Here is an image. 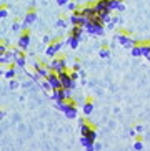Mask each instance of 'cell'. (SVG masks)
I'll use <instances>...</instances> for the list:
<instances>
[{
    "label": "cell",
    "mask_w": 150,
    "mask_h": 151,
    "mask_svg": "<svg viewBox=\"0 0 150 151\" xmlns=\"http://www.w3.org/2000/svg\"><path fill=\"white\" fill-rule=\"evenodd\" d=\"M85 32H88L90 35H103V32H105V25L100 22H97L95 18H92V20H88L87 25H85Z\"/></svg>",
    "instance_id": "cell-1"
},
{
    "label": "cell",
    "mask_w": 150,
    "mask_h": 151,
    "mask_svg": "<svg viewBox=\"0 0 150 151\" xmlns=\"http://www.w3.org/2000/svg\"><path fill=\"white\" fill-rule=\"evenodd\" d=\"M49 67H50V70L53 71V73H62V71H65L67 70V58H63V57H60V58H53L52 62L49 63Z\"/></svg>",
    "instance_id": "cell-2"
},
{
    "label": "cell",
    "mask_w": 150,
    "mask_h": 151,
    "mask_svg": "<svg viewBox=\"0 0 150 151\" xmlns=\"http://www.w3.org/2000/svg\"><path fill=\"white\" fill-rule=\"evenodd\" d=\"M115 40L119 42L122 47H125V48H132L133 45H137V43H140V42H137V40H133L130 35H127V33H124V32H120V33H117L115 35Z\"/></svg>",
    "instance_id": "cell-3"
},
{
    "label": "cell",
    "mask_w": 150,
    "mask_h": 151,
    "mask_svg": "<svg viewBox=\"0 0 150 151\" xmlns=\"http://www.w3.org/2000/svg\"><path fill=\"white\" fill-rule=\"evenodd\" d=\"M58 80H60V86L65 90H74L75 88V81L70 78V73L68 71H62V73H58Z\"/></svg>",
    "instance_id": "cell-4"
},
{
    "label": "cell",
    "mask_w": 150,
    "mask_h": 151,
    "mask_svg": "<svg viewBox=\"0 0 150 151\" xmlns=\"http://www.w3.org/2000/svg\"><path fill=\"white\" fill-rule=\"evenodd\" d=\"M65 45V40H55V42H50L49 47H47V50H45V55H49V57L53 58V55H57L60 50H62V47Z\"/></svg>",
    "instance_id": "cell-5"
},
{
    "label": "cell",
    "mask_w": 150,
    "mask_h": 151,
    "mask_svg": "<svg viewBox=\"0 0 150 151\" xmlns=\"http://www.w3.org/2000/svg\"><path fill=\"white\" fill-rule=\"evenodd\" d=\"M28 47H30V32L25 30V32H22V33H20V37H18L17 48L22 50V52H25Z\"/></svg>",
    "instance_id": "cell-6"
},
{
    "label": "cell",
    "mask_w": 150,
    "mask_h": 151,
    "mask_svg": "<svg viewBox=\"0 0 150 151\" xmlns=\"http://www.w3.org/2000/svg\"><path fill=\"white\" fill-rule=\"evenodd\" d=\"M68 22L72 23V25H79V27H85L87 25V18L82 17V14H80V10H74L72 12V15L68 17Z\"/></svg>",
    "instance_id": "cell-7"
},
{
    "label": "cell",
    "mask_w": 150,
    "mask_h": 151,
    "mask_svg": "<svg viewBox=\"0 0 150 151\" xmlns=\"http://www.w3.org/2000/svg\"><path fill=\"white\" fill-rule=\"evenodd\" d=\"M12 52H13V63H15V67L25 68V65H27V55L23 53L22 50H18V48L12 50Z\"/></svg>",
    "instance_id": "cell-8"
},
{
    "label": "cell",
    "mask_w": 150,
    "mask_h": 151,
    "mask_svg": "<svg viewBox=\"0 0 150 151\" xmlns=\"http://www.w3.org/2000/svg\"><path fill=\"white\" fill-rule=\"evenodd\" d=\"M37 17H39V15H37L35 10H30V12H27V15L23 17V22H22V32L28 30L27 27H30L32 23H35Z\"/></svg>",
    "instance_id": "cell-9"
},
{
    "label": "cell",
    "mask_w": 150,
    "mask_h": 151,
    "mask_svg": "<svg viewBox=\"0 0 150 151\" xmlns=\"http://www.w3.org/2000/svg\"><path fill=\"white\" fill-rule=\"evenodd\" d=\"M33 68H35V75L39 76L40 80H45V78L50 75V71H52L49 65H39V63H35Z\"/></svg>",
    "instance_id": "cell-10"
},
{
    "label": "cell",
    "mask_w": 150,
    "mask_h": 151,
    "mask_svg": "<svg viewBox=\"0 0 150 151\" xmlns=\"http://www.w3.org/2000/svg\"><path fill=\"white\" fill-rule=\"evenodd\" d=\"M77 113H79V108H77V105H75L72 100H68V101H67V110L63 111V115H65L67 118L74 120V118H77Z\"/></svg>",
    "instance_id": "cell-11"
},
{
    "label": "cell",
    "mask_w": 150,
    "mask_h": 151,
    "mask_svg": "<svg viewBox=\"0 0 150 151\" xmlns=\"http://www.w3.org/2000/svg\"><path fill=\"white\" fill-rule=\"evenodd\" d=\"M45 81L50 85V88L52 90H60L62 86H60V80H58V75L57 73H53V71H50V75L45 78Z\"/></svg>",
    "instance_id": "cell-12"
},
{
    "label": "cell",
    "mask_w": 150,
    "mask_h": 151,
    "mask_svg": "<svg viewBox=\"0 0 150 151\" xmlns=\"http://www.w3.org/2000/svg\"><path fill=\"white\" fill-rule=\"evenodd\" d=\"M110 14H112L110 10H103V12H98V14L95 15L93 18H95L97 22H100V23H103V25H107V23L112 20V15H110Z\"/></svg>",
    "instance_id": "cell-13"
},
{
    "label": "cell",
    "mask_w": 150,
    "mask_h": 151,
    "mask_svg": "<svg viewBox=\"0 0 150 151\" xmlns=\"http://www.w3.org/2000/svg\"><path fill=\"white\" fill-rule=\"evenodd\" d=\"M80 14H82V17H85L87 20H92L93 17H95V10H93V5H84L82 9H80Z\"/></svg>",
    "instance_id": "cell-14"
},
{
    "label": "cell",
    "mask_w": 150,
    "mask_h": 151,
    "mask_svg": "<svg viewBox=\"0 0 150 151\" xmlns=\"http://www.w3.org/2000/svg\"><path fill=\"white\" fill-rule=\"evenodd\" d=\"M93 10H95V14L103 12V10H110V2L108 0H97L93 4Z\"/></svg>",
    "instance_id": "cell-15"
},
{
    "label": "cell",
    "mask_w": 150,
    "mask_h": 151,
    "mask_svg": "<svg viewBox=\"0 0 150 151\" xmlns=\"http://www.w3.org/2000/svg\"><path fill=\"white\" fill-rule=\"evenodd\" d=\"M12 63H13V52L12 50H7V53L0 57V65H7V67H10Z\"/></svg>",
    "instance_id": "cell-16"
},
{
    "label": "cell",
    "mask_w": 150,
    "mask_h": 151,
    "mask_svg": "<svg viewBox=\"0 0 150 151\" xmlns=\"http://www.w3.org/2000/svg\"><path fill=\"white\" fill-rule=\"evenodd\" d=\"M84 32H85V28H84V27H79V25H72L70 33H68V35L77 37V38H82V35H84Z\"/></svg>",
    "instance_id": "cell-17"
},
{
    "label": "cell",
    "mask_w": 150,
    "mask_h": 151,
    "mask_svg": "<svg viewBox=\"0 0 150 151\" xmlns=\"http://www.w3.org/2000/svg\"><path fill=\"white\" fill-rule=\"evenodd\" d=\"M65 45H68L70 48H79V45H80V38H77V37H72L68 35L67 37V40H65Z\"/></svg>",
    "instance_id": "cell-18"
},
{
    "label": "cell",
    "mask_w": 150,
    "mask_h": 151,
    "mask_svg": "<svg viewBox=\"0 0 150 151\" xmlns=\"http://www.w3.org/2000/svg\"><path fill=\"white\" fill-rule=\"evenodd\" d=\"M79 124H80V136H85V134L93 128V126H90V124L87 123V120H80Z\"/></svg>",
    "instance_id": "cell-19"
},
{
    "label": "cell",
    "mask_w": 150,
    "mask_h": 151,
    "mask_svg": "<svg viewBox=\"0 0 150 151\" xmlns=\"http://www.w3.org/2000/svg\"><path fill=\"white\" fill-rule=\"evenodd\" d=\"M15 75H17V68H15V63H12V65L5 70L4 76L7 78V80H12V78H15Z\"/></svg>",
    "instance_id": "cell-20"
},
{
    "label": "cell",
    "mask_w": 150,
    "mask_h": 151,
    "mask_svg": "<svg viewBox=\"0 0 150 151\" xmlns=\"http://www.w3.org/2000/svg\"><path fill=\"white\" fill-rule=\"evenodd\" d=\"M130 53H132V57H143V48H142V43L133 45L132 48H130Z\"/></svg>",
    "instance_id": "cell-21"
},
{
    "label": "cell",
    "mask_w": 150,
    "mask_h": 151,
    "mask_svg": "<svg viewBox=\"0 0 150 151\" xmlns=\"http://www.w3.org/2000/svg\"><path fill=\"white\" fill-rule=\"evenodd\" d=\"M82 111H84L85 116H90L93 113V101H85L84 106H82Z\"/></svg>",
    "instance_id": "cell-22"
},
{
    "label": "cell",
    "mask_w": 150,
    "mask_h": 151,
    "mask_svg": "<svg viewBox=\"0 0 150 151\" xmlns=\"http://www.w3.org/2000/svg\"><path fill=\"white\" fill-rule=\"evenodd\" d=\"M80 143L85 146V150H87V151H95V150H93V145H95V143H92L87 136H80Z\"/></svg>",
    "instance_id": "cell-23"
},
{
    "label": "cell",
    "mask_w": 150,
    "mask_h": 151,
    "mask_svg": "<svg viewBox=\"0 0 150 151\" xmlns=\"http://www.w3.org/2000/svg\"><path fill=\"white\" fill-rule=\"evenodd\" d=\"M7 50H9V40H4L0 43V57L7 53Z\"/></svg>",
    "instance_id": "cell-24"
},
{
    "label": "cell",
    "mask_w": 150,
    "mask_h": 151,
    "mask_svg": "<svg viewBox=\"0 0 150 151\" xmlns=\"http://www.w3.org/2000/svg\"><path fill=\"white\" fill-rule=\"evenodd\" d=\"M98 55H100V58H108L110 57V50L107 48V47H102L100 52H98Z\"/></svg>",
    "instance_id": "cell-25"
},
{
    "label": "cell",
    "mask_w": 150,
    "mask_h": 151,
    "mask_svg": "<svg viewBox=\"0 0 150 151\" xmlns=\"http://www.w3.org/2000/svg\"><path fill=\"white\" fill-rule=\"evenodd\" d=\"M85 136H87L88 138V139H90V141H92V143H95V139H97V131H95V129H90V131H88V133L87 134H85Z\"/></svg>",
    "instance_id": "cell-26"
},
{
    "label": "cell",
    "mask_w": 150,
    "mask_h": 151,
    "mask_svg": "<svg viewBox=\"0 0 150 151\" xmlns=\"http://www.w3.org/2000/svg\"><path fill=\"white\" fill-rule=\"evenodd\" d=\"M55 25H57L58 28H67V20H65V18H58Z\"/></svg>",
    "instance_id": "cell-27"
},
{
    "label": "cell",
    "mask_w": 150,
    "mask_h": 151,
    "mask_svg": "<svg viewBox=\"0 0 150 151\" xmlns=\"http://www.w3.org/2000/svg\"><path fill=\"white\" fill-rule=\"evenodd\" d=\"M55 103H57V110H60L62 113L67 110V101H55Z\"/></svg>",
    "instance_id": "cell-28"
},
{
    "label": "cell",
    "mask_w": 150,
    "mask_h": 151,
    "mask_svg": "<svg viewBox=\"0 0 150 151\" xmlns=\"http://www.w3.org/2000/svg\"><path fill=\"white\" fill-rule=\"evenodd\" d=\"M133 150H135V151H142V150H143V143H142L140 139H137V141L133 143Z\"/></svg>",
    "instance_id": "cell-29"
},
{
    "label": "cell",
    "mask_w": 150,
    "mask_h": 151,
    "mask_svg": "<svg viewBox=\"0 0 150 151\" xmlns=\"http://www.w3.org/2000/svg\"><path fill=\"white\" fill-rule=\"evenodd\" d=\"M12 30H13V32H22V23L13 22V23H12Z\"/></svg>",
    "instance_id": "cell-30"
},
{
    "label": "cell",
    "mask_w": 150,
    "mask_h": 151,
    "mask_svg": "<svg viewBox=\"0 0 150 151\" xmlns=\"http://www.w3.org/2000/svg\"><path fill=\"white\" fill-rule=\"evenodd\" d=\"M9 17V10L5 7H0V18H7Z\"/></svg>",
    "instance_id": "cell-31"
},
{
    "label": "cell",
    "mask_w": 150,
    "mask_h": 151,
    "mask_svg": "<svg viewBox=\"0 0 150 151\" xmlns=\"http://www.w3.org/2000/svg\"><path fill=\"white\" fill-rule=\"evenodd\" d=\"M18 81L15 80V78H12V80H10V83H9V86H10V90H15V88H18Z\"/></svg>",
    "instance_id": "cell-32"
},
{
    "label": "cell",
    "mask_w": 150,
    "mask_h": 151,
    "mask_svg": "<svg viewBox=\"0 0 150 151\" xmlns=\"http://www.w3.org/2000/svg\"><path fill=\"white\" fill-rule=\"evenodd\" d=\"M68 73H70V78H72L74 81H77V80H79V76H80V73H79V71H68Z\"/></svg>",
    "instance_id": "cell-33"
},
{
    "label": "cell",
    "mask_w": 150,
    "mask_h": 151,
    "mask_svg": "<svg viewBox=\"0 0 150 151\" xmlns=\"http://www.w3.org/2000/svg\"><path fill=\"white\" fill-rule=\"evenodd\" d=\"M67 9L70 10V12H74V10H77V4H75V2H68V4H67Z\"/></svg>",
    "instance_id": "cell-34"
},
{
    "label": "cell",
    "mask_w": 150,
    "mask_h": 151,
    "mask_svg": "<svg viewBox=\"0 0 150 151\" xmlns=\"http://www.w3.org/2000/svg\"><path fill=\"white\" fill-rule=\"evenodd\" d=\"M55 2H57L58 5H67L68 2H72V0H55Z\"/></svg>",
    "instance_id": "cell-35"
},
{
    "label": "cell",
    "mask_w": 150,
    "mask_h": 151,
    "mask_svg": "<svg viewBox=\"0 0 150 151\" xmlns=\"http://www.w3.org/2000/svg\"><path fill=\"white\" fill-rule=\"evenodd\" d=\"M135 131H137V133H142V131H143V126H142V124H138V126H135Z\"/></svg>",
    "instance_id": "cell-36"
},
{
    "label": "cell",
    "mask_w": 150,
    "mask_h": 151,
    "mask_svg": "<svg viewBox=\"0 0 150 151\" xmlns=\"http://www.w3.org/2000/svg\"><path fill=\"white\" fill-rule=\"evenodd\" d=\"M72 70H74V71H80V63H75Z\"/></svg>",
    "instance_id": "cell-37"
},
{
    "label": "cell",
    "mask_w": 150,
    "mask_h": 151,
    "mask_svg": "<svg viewBox=\"0 0 150 151\" xmlns=\"http://www.w3.org/2000/svg\"><path fill=\"white\" fill-rule=\"evenodd\" d=\"M44 43H50V37H49V35L44 37Z\"/></svg>",
    "instance_id": "cell-38"
},
{
    "label": "cell",
    "mask_w": 150,
    "mask_h": 151,
    "mask_svg": "<svg viewBox=\"0 0 150 151\" xmlns=\"http://www.w3.org/2000/svg\"><path fill=\"white\" fill-rule=\"evenodd\" d=\"M128 134H130V136H137V131H135V129H130V133Z\"/></svg>",
    "instance_id": "cell-39"
},
{
    "label": "cell",
    "mask_w": 150,
    "mask_h": 151,
    "mask_svg": "<svg viewBox=\"0 0 150 151\" xmlns=\"http://www.w3.org/2000/svg\"><path fill=\"white\" fill-rule=\"evenodd\" d=\"M5 118V111H0V120H4Z\"/></svg>",
    "instance_id": "cell-40"
},
{
    "label": "cell",
    "mask_w": 150,
    "mask_h": 151,
    "mask_svg": "<svg viewBox=\"0 0 150 151\" xmlns=\"http://www.w3.org/2000/svg\"><path fill=\"white\" fill-rule=\"evenodd\" d=\"M145 58H147V60L150 62V53H149V55H145Z\"/></svg>",
    "instance_id": "cell-41"
}]
</instances>
